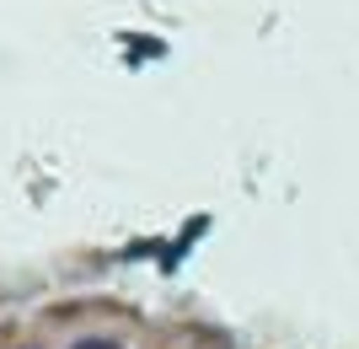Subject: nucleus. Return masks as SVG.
<instances>
[{"instance_id":"1","label":"nucleus","mask_w":359,"mask_h":349,"mask_svg":"<svg viewBox=\"0 0 359 349\" xmlns=\"http://www.w3.org/2000/svg\"><path fill=\"white\" fill-rule=\"evenodd\" d=\"M75 349H118V344H113V338H81Z\"/></svg>"}]
</instances>
